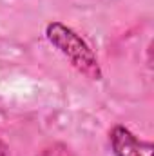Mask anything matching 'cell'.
Wrapping results in <instances>:
<instances>
[{
    "mask_svg": "<svg viewBox=\"0 0 154 156\" xmlns=\"http://www.w3.org/2000/svg\"><path fill=\"white\" fill-rule=\"evenodd\" d=\"M111 144L116 156H152V144L138 140L123 125H116L111 133Z\"/></svg>",
    "mask_w": 154,
    "mask_h": 156,
    "instance_id": "obj_2",
    "label": "cell"
},
{
    "mask_svg": "<svg viewBox=\"0 0 154 156\" xmlns=\"http://www.w3.org/2000/svg\"><path fill=\"white\" fill-rule=\"evenodd\" d=\"M0 156H7V149H5V145L0 142Z\"/></svg>",
    "mask_w": 154,
    "mask_h": 156,
    "instance_id": "obj_3",
    "label": "cell"
},
{
    "mask_svg": "<svg viewBox=\"0 0 154 156\" xmlns=\"http://www.w3.org/2000/svg\"><path fill=\"white\" fill-rule=\"evenodd\" d=\"M45 35L49 42L64 55L69 58V62L76 67L78 71L93 80L102 78V69L98 66V60L91 47L85 44V40L80 35H76L71 27L60 24V22H51L45 27Z\"/></svg>",
    "mask_w": 154,
    "mask_h": 156,
    "instance_id": "obj_1",
    "label": "cell"
}]
</instances>
